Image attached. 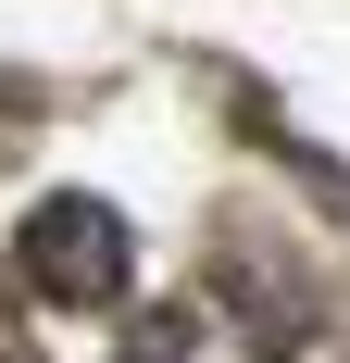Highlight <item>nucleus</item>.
<instances>
[{
    "label": "nucleus",
    "mask_w": 350,
    "mask_h": 363,
    "mask_svg": "<svg viewBox=\"0 0 350 363\" xmlns=\"http://www.w3.org/2000/svg\"><path fill=\"white\" fill-rule=\"evenodd\" d=\"M26 289H50V301H113V289H125V213H113V201H38V225H26Z\"/></svg>",
    "instance_id": "obj_1"
}]
</instances>
